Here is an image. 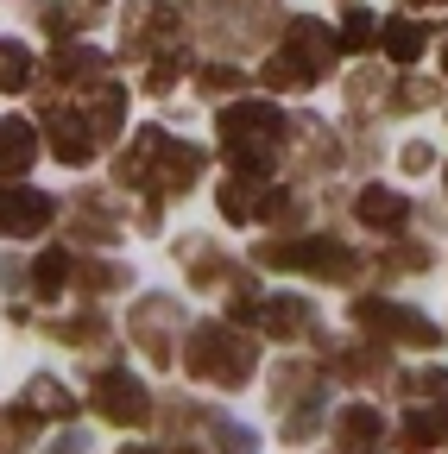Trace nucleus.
Masks as SVG:
<instances>
[{
  "mask_svg": "<svg viewBox=\"0 0 448 454\" xmlns=\"http://www.w3.org/2000/svg\"><path fill=\"white\" fill-rule=\"evenodd\" d=\"M423 44H429V32H423L417 20H405V13L379 26V51L391 57V64H417V57H423Z\"/></svg>",
  "mask_w": 448,
  "mask_h": 454,
  "instance_id": "nucleus-23",
  "label": "nucleus"
},
{
  "mask_svg": "<svg viewBox=\"0 0 448 454\" xmlns=\"http://www.w3.org/2000/svg\"><path fill=\"white\" fill-rule=\"evenodd\" d=\"M32 435H38V417H32L26 404H7V411H0V454L32 448Z\"/></svg>",
  "mask_w": 448,
  "mask_h": 454,
  "instance_id": "nucleus-28",
  "label": "nucleus"
},
{
  "mask_svg": "<svg viewBox=\"0 0 448 454\" xmlns=\"http://www.w3.org/2000/svg\"><path fill=\"white\" fill-rule=\"evenodd\" d=\"M70 271H76L70 247H44V253L32 259V297H38V303L64 297V291H70Z\"/></svg>",
  "mask_w": 448,
  "mask_h": 454,
  "instance_id": "nucleus-20",
  "label": "nucleus"
},
{
  "mask_svg": "<svg viewBox=\"0 0 448 454\" xmlns=\"http://www.w3.org/2000/svg\"><path fill=\"white\" fill-rule=\"evenodd\" d=\"M58 202L26 190V184H0V240H26V234H44Z\"/></svg>",
  "mask_w": 448,
  "mask_h": 454,
  "instance_id": "nucleus-10",
  "label": "nucleus"
},
{
  "mask_svg": "<svg viewBox=\"0 0 448 454\" xmlns=\"http://www.w3.org/2000/svg\"><path fill=\"white\" fill-rule=\"evenodd\" d=\"M442 417H448V411H442Z\"/></svg>",
  "mask_w": 448,
  "mask_h": 454,
  "instance_id": "nucleus-47",
  "label": "nucleus"
},
{
  "mask_svg": "<svg viewBox=\"0 0 448 454\" xmlns=\"http://www.w3.org/2000/svg\"><path fill=\"white\" fill-rule=\"evenodd\" d=\"M285 139H291V121L271 101H228L221 107V152H228V164L247 170V177H271Z\"/></svg>",
  "mask_w": 448,
  "mask_h": 454,
  "instance_id": "nucleus-2",
  "label": "nucleus"
},
{
  "mask_svg": "<svg viewBox=\"0 0 448 454\" xmlns=\"http://www.w3.org/2000/svg\"><path fill=\"white\" fill-rule=\"evenodd\" d=\"M442 89L436 82H417V76H405V89H385V107L391 114H417V107H429Z\"/></svg>",
  "mask_w": 448,
  "mask_h": 454,
  "instance_id": "nucleus-31",
  "label": "nucleus"
},
{
  "mask_svg": "<svg viewBox=\"0 0 448 454\" xmlns=\"http://www.w3.org/2000/svg\"><path fill=\"white\" fill-rule=\"evenodd\" d=\"M70 284H76L83 297H107V291H127L133 271H127V265H114V259H76Z\"/></svg>",
  "mask_w": 448,
  "mask_h": 454,
  "instance_id": "nucleus-21",
  "label": "nucleus"
},
{
  "mask_svg": "<svg viewBox=\"0 0 448 454\" xmlns=\"http://www.w3.org/2000/svg\"><path fill=\"white\" fill-rule=\"evenodd\" d=\"M51 107V158H58V164H70V170H83L95 152H101V139L89 133V121H83V114H64L58 101H44Z\"/></svg>",
  "mask_w": 448,
  "mask_h": 454,
  "instance_id": "nucleus-12",
  "label": "nucleus"
},
{
  "mask_svg": "<svg viewBox=\"0 0 448 454\" xmlns=\"http://www.w3.org/2000/svg\"><path fill=\"white\" fill-rule=\"evenodd\" d=\"M278 51H285L291 64L310 76V89H316V82L334 70V51H342V44L328 38V26H322V20H291V26H285V44H278Z\"/></svg>",
  "mask_w": 448,
  "mask_h": 454,
  "instance_id": "nucleus-9",
  "label": "nucleus"
},
{
  "mask_svg": "<svg viewBox=\"0 0 448 454\" xmlns=\"http://www.w3.org/2000/svg\"><path fill=\"white\" fill-rule=\"evenodd\" d=\"M89 404L114 423V429H145L152 423V391L133 379V372H101L89 385Z\"/></svg>",
  "mask_w": 448,
  "mask_h": 454,
  "instance_id": "nucleus-7",
  "label": "nucleus"
},
{
  "mask_svg": "<svg viewBox=\"0 0 448 454\" xmlns=\"http://www.w3.org/2000/svg\"><path fill=\"white\" fill-rule=\"evenodd\" d=\"M442 442H448V417H436V411H411L405 429H398V448L405 454H436Z\"/></svg>",
  "mask_w": 448,
  "mask_h": 454,
  "instance_id": "nucleus-25",
  "label": "nucleus"
},
{
  "mask_svg": "<svg viewBox=\"0 0 448 454\" xmlns=\"http://www.w3.org/2000/svg\"><path fill=\"white\" fill-rule=\"evenodd\" d=\"M76 114L89 121V133L107 145L127 127V82H89V89H76Z\"/></svg>",
  "mask_w": 448,
  "mask_h": 454,
  "instance_id": "nucleus-11",
  "label": "nucleus"
},
{
  "mask_svg": "<svg viewBox=\"0 0 448 454\" xmlns=\"http://www.w3.org/2000/svg\"><path fill=\"white\" fill-rule=\"evenodd\" d=\"M177 259H184V271H190V284H202V291H221V278H228V259H221L208 240H177Z\"/></svg>",
  "mask_w": 448,
  "mask_h": 454,
  "instance_id": "nucleus-22",
  "label": "nucleus"
},
{
  "mask_svg": "<svg viewBox=\"0 0 448 454\" xmlns=\"http://www.w3.org/2000/svg\"><path fill=\"white\" fill-rule=\"evenodd\" d=\"M442 70H448V38H442Z\"/></svg>",
  "mask_w": 448,
  "mask_h": 454,
  "instance_id": "nucleus-45",
  "label": "nucleus"
},
{
  "mask_svg": "<svg viewBox=\"0 0 448 454\" xmlns=\"http://www.w3.org/2000/svg\"><path fill=\"white\" fill-rule=\"evenodd\" d=\"M328 366H334V379H342V385H373V379L391 372V360H385V348H379V334H366V340H342V348L328 354Z\"/></svg>",
  "mask_w": 448,
  "mask_h": 454,
  "instance_id": "nucleus-13",
  "label": "nucleus"
},
{
  "mask_svg": "<svg viewBox=\"0 0 448 454\" xmlns=\"http://www.w3.org/2000/svg\"><path fill=\"white\" fill-rule=\"evenodd\" d=\"M354 215L373 227V234H405L411 202H405L398 190H379V184H373V190H360V196H354Z\"/></svg>",
  "mask_w": 448,
  "mask_h": 454,
  "instance_id": "nucleus-15",
  "label": "nucleus"
},
{
  "mask_svg": "<svg viewBox=\"0 0 448 454\" xmlns=\"http://www.w3.org/2000/svg\"><path fill=\"white\" fill-rule=\"evenodd\" d=\"M379 271H385V278H398V271H429V247H398V253H385Z\"/></svg>",
  "mask_w": 448,
  "mask_h": 454,
  "instance_id": "nucleus-38",
  "label": "nucleus"
},
{
  "mask_svg": "<svg viewBox=\"0 0 448 454\" xmlns=\"http://www.w3.org/2000/svg\"><path fill=\"white\" fill-rule=\"evenodd\" d=\"M259 442H253V429H240V423H215V454H253Z\"/></svg>",
  "mask_w": 448,
  "mask_h": 454,
  "instance_id": "nucleus-39",
  "label": "nucleus"
},
{
  "mask_svg": "<svg viewBox=\"0 0 448 454\" xmlns=\"http://www.w3.org/2000/svg\"><path fill=\"white\" fill-rule=\"evenodd\" d=\"M259 328L278 340H303V334H316V309L303 297H271V303H259Z\"/></svg>",
  "mask_w": 448,
  "mask_h": 454,
  "instance_id": "nucleus-17",
  "label": "nucleus"
},
{
  "mask_svg": "<svg viewBox=\"0 0 448 454\" xmlns=\"http://www.w3.org/2000/svg\"><path fill=\"white\" fill-rule=\"evenodd\" d=\"M202 145L164 133V127H139L127 139V152L114 158V184L121 190H145L152 202H171V196H190L196 177H202Z\"/></svg>",
  "mask_w": 448,
  "mask_h": 454,
  "instance_id": "nucleus-1",
  "label": "nucleus"
},
{
  "mask_svg": "<svg viewBox=\"0 0 448 454\" xmlns=\"http://www.w3.org/2000/svg\"><path fill=\"white\" fill-rule=\"evenodd\" d=\"M32 158H38V127L7 114V121H0V177H26Z\"/></svg>",
  "mask_w": 448,
  "mask_h": 454,
  "instance_id": "nucleus-16",
  "label": "nucleus"
},
{
  "mask_svg": "<svg viewBox=\"0 0 448 454\" xmlns=\"http://www.w3.org/2000/svg\"><path fill=\"white\" fill-rule=\"evenodd\" d=\"M196 89H202L208 101H234V95L247 89V76H240L234 64H202V76H196Z\"/></svg>",
  "mask_w": 448,
  "mask_h": 454,
  "instance_id": "nucleus-30",
  "label": "nucleus"
},
{
  "mask_svg": "<svg viewBox=\"0 0 448 454\" xmlns=\"http://www.w3.org/2000/svg\"><path fill=\"white\" fill-rule=\"evenodd\" d=\"M253 265H265V271H310V278H334V284L360 278V253H354L342 234H285V240H259V247H253Z\"/></svg>",
  "mask_w": 448,
  "mask_h": 454,
  "instance_id": "nucleus-4",
  "label": "nucleus"
},
{
  "mask_svg": "<svg viewBox=\"0 0 448 454\" xmlns=\"http://www.w3.org/2000/svg\"><path fill=\"white\" fill-rule=\"evenodd\" d=\"M83 20H89L83 7H44V32H51V38H64V44L83 32Z\"/></svg>",
  "mask_w": 448,
  "mask_h": 454,
  "instance_id": "nucleus-37",
  "label": "nucleus"
},
{
  "mask_svg": "<svg viewBox=\"0 0 448 454\" xmlns=\"http://www.w3.org/2000/svg\"><path fill=\"white\" fill-rule=\"evenodd\" d=\"M334 44H342V51H373V44H379V20L354 7V13L342 20V38H334Z\"/></svg>",
  "mask_w": 448,
  "mask_h": 454,
  "instance_id": "nucleus-33",
  "label": "nucleus"
},
{
  "mask_svg": "<svg viewBox=\"0 0 448 454\" xmlns=\"http://www.w3.org/2000/svg\"><path fill=\"white\" fill-rule=\"evenodd\" d=\"M405 7H442V0H405Z\"/></svg>",
  "mask_w": 448,
  "mask_h": 454,
  "instance_id": "nucleus-44",
  "label": "nucleus"
},
{
  "mask_svg": "<svg viewBox=\"0 0 448 454\" xmlns=\"http://www.w3.org/2000/svg\"><path fill=\"white\" fill-rule=\"evenodd\" d=\"M265 202V177H247V170H234L228 184H221V215L228 221H253Z\"/></svg>",
  "mask_w": 448,
  "mask_h": 454,
  "instance_id": "nucleus-24",
  "label": "nucleus"
},
{
  "mask_svg": "<svg viewBox=\"0 0 448 454\" xmlns=\"http://www.w3.org/2000/svg\"><path fill=\"white\" fill-rule=\"evenodd\" d=\"M44 334L64 340V348H95V340L107 334V322H101V316H70V322H51Z\"/></svg>",
  "mask_w": 448,
  "mask_h": 454,
  "instance_id": "nucleus-29",
  "label": "nucleus"
},
{
  "mask_svg": "<svg viewBox=\"0 0 448 454\" xmlns=\"http://www.w3.org/2000/svg\"><path fill=\"white\" fill-rule=\"evenodd\" d=\"M442 177H448V170H442Z\"/></svg>",
  "mask_w": 448,
  "mask_h": 454,
  "instance_id": "nucleus-46",
  "label": "nucleus"
},
{
  "mask_svg": "<svg viewBox=\"0 0 448 454\" xmlns=\"http://www.w3.org/2000/svg\"><path fill=\"white\" fill-rule=\"evenodd\" d=\"M177 328H184L177 297H158V291H152V297H139V303H133V316H127L133 348H139L152 366H171V360H177V340H171Z\"/></svg>",
  "mask_w": 448,
  "mask_h": 454,
  "instance_id": "nucleus-6",
  "label": "nucleus"
},
{
  "mask_svg": "<svg viewBox=\"0 0 448 454\" xmlns=\"http://www.w3.org/2000/svg\"><path fill=\"white\" fill-rule=\"evenodd\" d=\"M32 76H38L32 51H26V44H13V38H0V89L20 95V89H32Z\"/></svg>",
  "mask_w": 448,
  "mask_h": 454,
  "instance_id": "nucleus-27",
  "label": "nucleus"
},
{
  "mask_svg": "<svg viewBox=\"0 0 448 454\" xmlns=\"http://www.w3.org/2000/svg\"><path fill=\"white\" fill-rule=\"evenodd\" d=\"M398 385H405L411 397H436V404H448V372H442V366H423V372H405Z\"/></svg>",
  "mask_w": 448,
  "mask_h": 454,
  "instance_id": "nucleus-35",
  "label": "nucleus"
},
{
  "mask_svg": "<svg viewBox=\"0 0 448 454\" xmlns=\"http://www.w3.org/2000/svg\"><path fill=\"white\" fill-rule=\"evenodd\" d=\"M316 423H322V404H303V411H285V442H291V448H303V442L316 435Z\"/></svg>",
  "mask_w": 448,
  "mask_h": 454,
  "instance_id": "nucleus-36",
  "label": "nucleus"
},
{
  "mask_svg": "<svg viewBox=\"0 0 448 454\" xmlns=\"http://www.w3.org/2000/svg\"><path fill=\"white\" fill-rule=\"evenodd\" d=\"M58 454H89V442H83V435H64V442H58Z\"/></svg>",
  "mask_w": 448,
  "mask_h": 454,
  "instance_id": "nucleus-42",
  "label": "nucleus"
},
{
  "mask_svg": "<svg viewBox=\"0 0 448 454\" xmlns=\"http://www.w3.org/2000/svg\"><path fill=\"white\" fill-rule=\"evenodd\" d=\"M348 101H354V107H373V101L385 107V82H379V70H360V76L348 82Z\"/></svg>",
  "mask_w": 448,
  "mask_h": 454,
  "instance_id": "nucleus-40",
  "label": "nucleus"
},
{
  "mask_svg": "<svg viewBox=\"0 0 448 454\" xmlns=\"http://www.w3.org/2000/svg\"><path fill=\"white\" fill-rule=\"evenodd\" d=\"M405 170H429V145H405Z\"/></svg>",
  "mask_w": 448,
  "mask_h": 454,
  "instance_id": "nucleus-41",
  "label": "nucleus"
},
{
  "mask_svg": "<svg viewBox=\"0 0 448 454\" xmlns=\"http://www.w3.org/2000/svg\"><path fill=\"white\" fill-rule=\"evenodd\" d=\"M184 366L208 385H247L253 366H259V340L240 328V322H196L190 340H184Z\"/></svg>",
  "mask_w": 448,
  "mask_h": 454,
  "instance_id": "nucleus-3",
  "label": "nucleus"
},
{
  "mask_svg": "<svg viewBox=\"0 0 448 454\" xmlns=\"http://www.w3.org/2000/svg\"><path fill=\"white\" fill-rule=\"evenodd\" d=\"M177 76H184V44H171V51L152 57V82H145V89H152V95H171Z\"/></svg>",
  "mask_w": 448,
  "mask_h": 454,
  "instance_id": "nucleus-34",
  "label": "nucleus"
},
{
  "mask_svg": "<svg viewBox=\"0 0 448 454\" xmlns=\"http://www.w3.org/2000/svg\"><path fill=\"white\" fill-rule=\"evenodd\" d=\"M354 322H360L366 334L398 340V348H442V340H448L442 322H429V316L411 309V303H391V297H354Z\"/></svg>",
  "mask_w": 448,
  "mask_h": 454,
  "instance_id": "nucleus-5",
  "label": "nucleus"
},
{
  "mask_svg": "<svg viewBox=\"0 0 448 454\" xmlns=\"http://www.w3.org/2000/svg\"><path fill=\"white\" fill-rule=\"evenodd\" d=\"M171 44H184L177 13L164 7V0H133V7H127V38H121V51H127V57H152V51H171Z\"/></svg>",
  "mask_w": 448,
  "mask_h": 454,
  "instance_id": "nucleus-8",
  "label": "nucleus"
},
{
  "mask_svg": "<svg viewBox=\"0 0 448 454\" xmlns=\"http://www.w3.org/2000/svg\"><path fill=\"white\" fill-rule=\"evenodd\" d=\"M101 70H107V64H101V57H95V51H83V44H76V51L64 44L58 57H51V76H58V82H76V89H89V82H101Z\"/></svg>",
  "mask_w": 448,
  "mask_h": 454,
  "instance_id": "nucleus-26",
  "label": "nucleus"
},
{
  "mask_svg": "<svg viewBox=\"0 0 448 454\" xmlns=\"http://www.w3.org/2000/svg\"><path fill=\"white\" fill-rule=\"evenodd\" d=\"M379 435H385L379 404H342L334 411V448H379Z\"/></svg>",
  "mask_w": 448,
  "mask_h": 454,
  "instance_id": "nucleus-19",
  "label": "nucleus"
},
{
  "mask_svg": "<svg viewBox=\"0 0 448 454\" xmlns=\"http://www.w3.org/2000/svg\"><path fill=\"white\" fill-rule=\"evenodd\" d=\"M259 82H265V89H285V95H297V89H310V76H303V70L291 64V57H285V51H271V57H265V76H259Z\"/></svg>",
  "mask_w": 448,
  "mask_h": 454,
  "instance_id": "nucleus-32",
  "label": "nucleus"
},
{
  "mask_svg": "<svg viewBox=\"0 0 448 454\" xmlns=\"http://www.w3.org/2000/svg\"><path fill=\"white\" fill-rule=\"evenodd\" d=\"M328 454H379V448H328Z\"/></svg>",
  "mask_w": 448,
  "mask_h": 454,
  "instance_id": "nucleus-43",
  "label": "nucleus"
},
{
  "mask_svg": "<svg viewBox=\"0 0 448 454\" xmlns=\"http://www.w3.org/2000/svg\"><path fill=\"white\" fill-rule=\"evenodd\" d=\"M20 404H26L38 423H70V417H76V391H64V379L38 372V379L26 385V397H20Z\"/></svg>",
  "mask_w": 448,
  "mask_h": 454,
  "instance_id": "nucleus-18",
  "label": "nucleus"
},
{
  "mask_svg": "<svg viewBox=\"0 0 448 454\" xmlns=\"http://www.w3.org/2000/svg\"><path fill=\"white\" fill-rule=\"evenodd\" d=\"M303 404H322V372L310 360H285L271 372V411H303Z\"/></svg>",
  "mask_w": 448,
  "mask_h": 454,
  "instance_id": "nucleus-14",
  "label": "nucleus"
}]
</instances>
